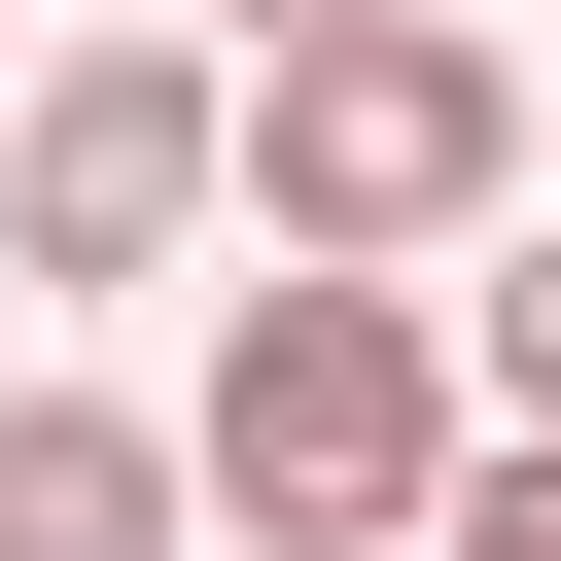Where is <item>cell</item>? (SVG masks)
I'll return each mask as SVG.
<instances>
[{"mask_svg":"<svg viewBox=\"0 0 561 561\" xmlns=\"http://www.w3.org/2000/svg\"><path fill=\"white\" fill-rule=\"evenodd\" d=\"M175 526H210V456L140 386H0V561H175Z\"/></svg>","mask_w":561,"mask_h":561,"instance_id":"obj_4","label":"cell"},{"mask_svg":"<svg viewBox=\"0 0 561 561\" xmlns=\"http://www.w3.org/2000/svg\"><path fill=\"white\" fill-rule=\"evenodd\" d=\"M526 140H561V70H491L456 0L245 35V210H280V280H456V245H526Z\"/></svg>","mask_w":561,"mask_h":561,"instance_id":"obj_2","label":"cell"},{"mask_svg":"<svg viewBox=\"0 0 561 561\" xmlns=\"http://www.w3.org/2000/svg\"><path fill=\"white\" fill-rule=\"evenodd\" d=\"M175 456H210V526H280V561H421V526L491 491V386H456L421 280H245L210 386H175Z\"/></svg>","mask_w":561,"mask_h":561,"instance_id":"obj_1","label":"cell"},{"mask_svg":"<svg viewBox=\"0 0 561 561\" xmlns=\"http://www.w3.org/2000/svg\"><path fill=\"white\" fill-rule=\"evenodd\" d=\"M421 561H561V456H526V421H491V491H456V526H421Z\"/></svg>","mask_w":561,"mask_h":561,"instance_id":"obj_6","label":"cell"},{"mask_svg":"<svg viewBox=\"0 0 561 561\" xmlns=\"http://www.w3.org/2000/svg\"><path fill=\"white\" fill-rule=\"evenodd\" d=\"M210 210H245V35H70L0 105V245L35 280H175Z\"/></svg>","mask_w":561,"mask_h":561,"instance_id":"obj_3","label":"cell"},{"mask_svg":"<svg viewBox=\"0 0 561 561\" xmlns=\"http://www.w3.org/2000/svg\"><path fill=\"white\" fill-rule=\"evenodd\" d=\"M245 35H386V0H245Z\"/></svg>","mask_w":561,"mask_h":561,"instance_id":"obj_7","label":"cell"},{"mask_svg":"<svg viewBox=\"0 0 561 561\" xmlns=\"http://www.w3.org/2000/svg\"><path fill=\"white\" fill-rule=\"evenodd\" d=\"M456 386H491V421L561 456V210H526V245H456Z\"/></svg>","mask_w":561,"mask_h":561,"instance_id":"obj_5","label":"cell"}]
</instances>
